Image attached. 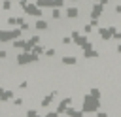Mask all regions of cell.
Listing matches in <instances>:
<instances>
[{"label": "cell", "instance_id": "44dd1931", "mask_svg": "<svg viewBox=\"0 0 121 117\" xmlns=\"http://www.w3.org/2000/svg\"><path fill=\"white\" fill-rule=\"evenodd\" d=\"M8 57H9L8 49H0V60H8Z\"/></svg>", "mask_w": 121, "mask_h": 117}, {"label": "cell", "instance_id": "6da1fadb", "mask_svg": "<svg viewBox=\"0 0 121 117\" xmlns=\"http://www.w3.org/2000/svg\"><path fill=\"white\" fill-rule=\"evenodd\" d=\"M98 108H102L100 98H95V96H91L89 92H85V94H83V98H81L79 109H81L83 113H96V111H98Z\"/></svg>", "mask_w": 121, "mask_h": 117}, {"label": "cell", "instance_id": "cb8c5ba5", "mask_svg": "<svg viewBox=\"0 0 121 117\" xmlns=\"http://www.w3.org/2000/svg\"><path fill=\"white\" fill-rule=\"evenodd\" d=\"M115 51H117V55H121V43H117V45H115Z\"/></svg>", "mask_w": 121, "mask_h": 117}, {"label": "cell", "instance_id": "7c38bea8", "mask_svg": "<svg viewBox=\"0 0 121 117\" xmlns=\"http://www.w3.org/2000/svg\"><path fill=\"white\" fill-rule=\"evenodd\" d=\"M49 19H53V21H60V19H62V15H60V8H51V15H49Z\"/></svg>", "mask_w": 121, "mask_h": 117}, {"label": "cell", "instance_id": "8992f818", "mask_svg": "<svg viewBox=\"0 0 121 117\" xmlns=\"http://www.w3.org/2000/svg\"><path fill=\"white\" fill-rule=\"evenodd\" d=\"M95 34H96L102 42H110V40L113 38V34H112V30H110L108 26H98V30H96Z\"/></svg>", "mask_w": 121, "mask_h": 117}, {"label": "cell", "instance_id": "484cf974", "mask_svg": "<svg viewBox=\"0 0 121 117\" xmlns=\"http://www.w3.org/2000/svg\"><path fill=\"white\" fill-rule=\"evenodd\" d=\"M119 92H121V85H119Z\"/></svg>", "mask_w": 121, "mask_h": 117}, {"label": "cell", "instance_id": "7a4b0ae2", "mask_svg": "<svg viewBox=\"0 0 121 117\" xmlns=\"http://www.w3.org/2000/svg\"><path fill=\"white\" fill-rule=\"evenodd\" d=\"M40 62V55L32 53V51H19L15 57V64L17 66H32Z\"/></svg>", "mask_w": 121, "mask_h": 117}, {"label": "cell", "instance_id": "3957f363", "mask_svg": "<svg viewBox=\"0 0 121 117\" xmlns=\"http://www.w3.org/2000/svg\"><path fill=\"white\" fill-rule=\"evenodd\" d=\"M23 13L25 15H28V17H45L43 15V8H40L36 2H28L26 6H25V9H23Z\"/></svg>", "mask_w": 121, "mask_h": 117}, {"label": "cell", "instance_id": "9a60e30c", "mask_svg": "<svg viewBox=\"0 0 121 117\" xmlns=\"http://www.w3.org/2000/svg\"><path fill=\"white\" fill-rule=\"evenodd\" d=\"M32 53H36V55H40V57H42V55L45 53V45H42V42H40V43H36V45L32 47Z\"/></svg>", "mask_w": 121, "mask_h": 117}, {"label": "cell", "instance_id": "d6986e66", "mask_svg": "<svg viewBox=\"0 0 121 117\" xmlns=\"http://www.w3.org/2000/svg\"><path fill=\"white\" fill-rule=\"evenodd\" d=\"M60 43H62V45H72V43H74V40H72V36H70V34H66V36H62V38H60Z\"/></svg>", "mask_w": 121, "mask_h": 117}, {"label": "cell", "instance_id": "4fadbf2b", "mask_svg": "<svg viewBox=\"0 0 121 117\" xmlns=\"http://www.w3.org/2000/svg\"><path fill=\"white\" fill-rule=\"evenodd\" d=\"M93 28H95V26H93L91 23H85V25H81V26H79V30H81L83 34H87V36H91V34H93Z\"/></svg>", "mask_w": 121, "mask_h": 117}, {"label": "cell", "instance_id": "52a82bcc", "mask_svg": "<svg viewBox=\"0 0 121 117\" xmlns=\"http://www.w3.org/2000/svg\"><path fill=\"white\" fill-rule=\"evenodd\" d=\"M34 28L40 30V32H47V30L51 28V23H49L47 19H43V17H38L36 23H34Z\"/></svg>", "mask_w": 121, "mask_h": 117}, {"label": "cell", "instance_id": "5b68a950", "mask_svg": "<svg viewBox=\"0 0 121 117\" xmlns=\"http://www.w3.org/2000/svg\"><path fill=\"white\" fill-rule=\"evenodd\" d=\"M104 4H100V2H93L91 4V9H89V19H100L102 15H104Z\"/></svg>", "mask_w": 121, "mask_h": 117}, {"label": "cell", "instance_id": "30bf717a", "mask_svg": "<svg viewBox=\"0 0 121 117\" xmlns=\"http://www.w3.org/2000/svg\"><path fill=\"white\" fill-rule=\"evenodd\" d=\"M11 45H13L15 51H25V47H26V40H25V38H15V40L11 42Z\"/></svg>", "mask_w": 121, "mask_h": 117}, {"label": "cell", "instance_id": "ba28073f", "mask_svg": "<svg viewBox=\"0 0 121 117\" xmlns=\"http://www.w3.org/2000/svg\"><path fill=\"white\" fill-rule=\"evenodd\" d=\"M60 64L62 66H78V57L76 55H62L60 57Z\"/></svg>", "mask_w": 121, "mask_h": 117}, {"label": "cell", "instance_id": "8fae6325", "mask_svg": "<svg viewBox=\"0 0 121 117\" xmlns=\"http://www.w3.org/2000/svg\"><path fill=\"white\" fill-rule=\"evenodd\" d=\"M89 94H91V96H95V98H102V94H104V92H102V89H100V87H96V85H95V87H89Z\"/></svg>", "mask_w": 121, "mask_h": 117}, {"label": "cell", "instance_id": "5bb4252c", "mask_svg": "<svg viewBox=\"0 0 121 117\" xmlns=\"http://www.w3.org/2000/svg\"><path fill=\"white\" fill-rule=\"evenodd\" d=\"M64 115H68V117H81L83 111H81V109H72V108H68V109L64 111Z\"/></svg>", "mask_w": 121, "mask_h": 117}, {"label": "cell", "instance_id": "ffe728a7", "mask_svg": "<svg viewBox=\"0 0 121 117\" xmlns=\"http://www.w3.org/2000/svg\"><path fill=\"white\" fill-rule=\"evenodd\" d=\"M13 106H15V108H21V106H25V98H23V96H17V98H13Z\"/></svg>", "mask_w": 121, "mask_h": 117}, {"label": "cell", "instance_id": "277c9868", "mask_svg": "<svg viewBox=\"0 0 121 117\" xmlns=\"http://www.w3.org/2000/svg\"><path fill=\"white\" fill-rule=\"evenodd\" d=\"M79 13H81V8H79L78 4L64 6V19H66V21H76V19H79Z\"/></svg>", "mask_w": 121, "mask_h": 117}, {"label": "cell", "instance_id": "2e32d148", "mask_svg": "<svg viewBox=\"0 0 121 117\" xmlns=\"http://www.w3.org/2000/svg\"><path fill=\"white\" fill-rule=\"evenodd\" d=\"M55 55H57V49L51 45V47H45V53H43V57L45 58H55Z\"/></svg>", "mask_w": 121, "mask_h": 117}, {"label": "cell", "instance_id": "e0dca14e", "mask_svg": "<svg viewBox=\"0 0 121 117\" xmlns=\"http://www.w3.org/2000/svg\"><path fill=\"white\" fill-rule=\"evenodd\" d=\"M0 8H2V11H9V9L13 8V0H2Z\"/></svg>", "mask_w": 121, "mask_h": 117}, {"label": "cell", "instance_id": "7402d4cb", "mask_svg": "<svg viewBox=\"0 0 121 117\" xmlns=\"http://www.w3.org/2000/svg\"><path fill=\"white\" fill-rule=\"evenodd\" d=\"M23 23H25V17H19V15H17V26H21Z\"/></svg>", "mask_w": 121, "mask_h": 117}, {"label": "cell", "instance_id": "ac0fdd59", "mask_svg": "<svg viewBox=\"0 0 121 117\" xmlns=\"http://www.w3.org/2000/svg\"><path fill=\"white\" fill-rule=\"evenodd\" d=\"M25 115H26V117H38V115H40V109H38V108H30V109L25 111Z\"/></svg>", "mask_w": 121, "mask_h": 117}, {"label": "cell", "instance_id": "d4e9b609", "mask_svg": "<svg viewBox=\"0 0 121 117\" xmlns=\"http://www.w3.org/2000/svg\"><path fill=\"white\" fill-rule=\"evenodd\" d=\"M89 2H100V0H89Z\"/></svg>", "mask_w": 121, "mask_h": 117}, {"label": "cell", "instance_id": "603a6c76", "mask_svg": "<svg viewBox=\"0 0 121 117\" xmlns=\"http://www.w3.org/2000/svg\"><path fill=\"white\" fill-rule=\"evenodd\" d=\"M21 28H23V30H25V32H26V30H28V28H30V25H28V23H26V21H25V23H23V25H21Z\"/></svg>", "mask_w": 121, "mask_h": 117}, {"label": "cell", "instance_id": "9c48e42d", "mask_svg": "<svg viewBox=\"0 0 121 117\" xmlns=\"http://www.w3.org/2000/svg\"><path fill=\"white\" fill-rule=\"evenodd\" d=\"M15 98V91L13 89H4V91H0V102H8V100H13Z\"/></svg>", "mask_w": 121, "mask_h": 117}]
</instances>
